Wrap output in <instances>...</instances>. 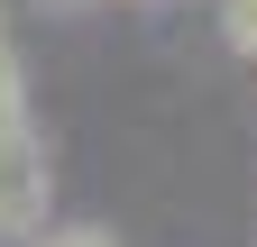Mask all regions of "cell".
Returning <instances> with one entry per match:
<instances>
[{
	"label": "cell",
	"instance_id": "6da1fadb",
	"mask_svg": "<svg viewBox=\"0 0 257 247\" xmlns=\"http://www.w3.org/2000/svg\"><path fill=\"white\" fill-rule=\"evenodd\" d=\"M55 210V165L37 128H0V238H46Z\"/></svg>",
	"mask_w": 257,
	"mask_h": 247
},
{
	"label": "cell",
	"instance_id": "7a4b0ae2",
	"mask_svg": "<svg viewBox=\"0 0 257 247\" xmlns=\"http://www.w3.org/2000/svg\"><path fill=\"white\" fill-rule=\"evenodd\" d=\"M0 128H28V64L10 55V37H0Z\"/></svg>",
	"mask_w": 257,
	"mask_h": 247
},
{
	"label": "cell",
	"instance_id": "3957f363",
	"mask_svg": "<svg viewBox=\"0 0 257 247\" xmlns=\"http://www.w3.org/2000/svg\"><path fill=\"white\" fill-rule=\"evenodd\" d=\"M220 37H230L248 64H257V0H220Z\"/></svg>",
	"mask_w": 257,
	"mask_h": 247
},
{
	"label": "cell",
	"instance_id": "277c9868",
	"mask_svg": "<svg viewBox=\"0 0 257 247\" xmlns=\"http://www.w3.org/2000/svg\"><path fill=\"white\" fill-rule=\"evenodd\" d=\"M37 247H119V238H110V229H92V220H74V229H46Z\"/></svg>",
	"mask_w": 257,
	"mask_h": 247
}]
</instances>
